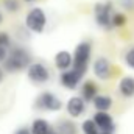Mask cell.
<instances>
[{"instance_id": "obj_1", "label": "cell", "mask_w": 134, "mask_h": 134, "mask_svg": "<svg viewBox=\"0 0 134 134\" xmlns=\"http://www.w3.org/2000/svg\"><path fill=\"white\" fill-rule=\"evenodd\" d=\"M30 64H31L30 52L24 47H13L8 52V58L5 59L3 67H5L6 72L16 73V72H20V70L27 69Z\"/></svg>"}, {"instance_id": "obj_2", "label": "cell", "mask_w": 134, "mask_h": 134, "mask_svg": "<svg viewBox=\"0 0 134 134\" xmlns=\"http://www.w3.org/2000/svg\"><path fill=\"white\" fill-rule=\"evenodd\" d=\"M91 55H92V45L91 42H80L75 47L73 52V69L78 70L80 73L86 75L87 69H89V61H91Z\"/></svg>"}, {"instance_id": "obj_3", "label": "cell", "mask_w": 134, "mask_h": 134, "mask_svg": "<svg viewBox=\"0 0 134 134\" xmlns=\"http://www.w3.org/2000/svg\"><path fill=\"white\" fill-rule=\"evenodd\" d=\"M25 25L30 31L33 33H42L45 30V25H47V16L44 13L42 8L39 6H34L28 11L27 17H25Z\"/></svg>"}, {"instance_id": "obj_4", "label": "cell", "mask_w": 134, "mask_h": 134, "mask_svg": "<svg viewBox=\"0 0 134 134\" xmlns=\"http://www.w3.org/2000/svg\"><path fill=\"white\" fill-rule=\"evenodd\" d=\"M112 3L106 2V3H97L94 6V16H95V22L97 25H100L104 30H111L112 27Z\"/></svg>"}, {"instance_id": "obj_5", "label": "cell", "mask_w": 134, "mask_h": 134, "mask_svg": "<svg viewBox=\"0 0 134 134\" xmlns=\"http://www.w3.org/2000/svg\"><path fill=\"white\" fill-rule=\"evenodd\" d=\"M34 106L41 111H48V112H56L63 108V101L59 100L53 92H42L34 101Z\"/></svg>"}, {"instance_id": "obj_6", "label": "cell", "mask_w": 134, "mask_h": 134, "mask_svg": "<svg viewBox=\"0 0 134 134\" xmlns=\"http://www.w3.org/2000/svg\"><path fill=\"white\" fill-rule=\"evenodd\" d=\"M27 76L33 84H45L50 80V72L42 63H31L27 67Z\"/></svg>"}, {"instance_id": "obj_7", "label": "cell", "mask_w": 134, "mask_h": 134, "mask_svg": "<svg viewBox=\"0 0 134 134\" xmlns=\"http://www.w3.org/2000/svg\"><path fill=\"white\" fill-rule=\"evenodd\" d=\"M83 76H84L83 73H80L78 70H75L73 67H70L67 70H63V73L59 75V83H61V86H64L69 91H75L80 86Z\"/></svg>"}, {"instance_id": "obj_8", "label": "cell", "mask_w": 134, "mask_h": 134, "mask_svg": "<svg viewBox=\"0 0 134 134\" xmlns=\"http://www.w3.org/2000/svg\"><path fill=\"white\" fill-rule=\"evenodd\" d=\"M92 69H94V73H95V76H97L98 80L106 81V80H109V76H111L112 66H111V63H109V59H108V58L100 56V58H97V59L94 61Z\"/></svg>"}, {"instance_id": "obj_9", "label": "cell", "mask_w": 134, "mask_h": 134, "mask_svg": "<svg viewBox=\"0 0 134 134\" xmlns=\"http://www.w3.org/2000/svg\"><path fill=\"white\" fill-rule=\"evenodd\" d=\"M94 122L97 123V126H98L100 131L114 133V130H115L114 120H112V117L108 114V111H97V112L94 114Z\"/></svg>"}, {"instance_id": "obj_10", "label": "cell", "mask_w": 134, "mask_h": 134, "mask_svg": "<svg viewBox=\"0 0 134 134\" xmlns=\"http://www.w3.org/2000/svg\"><path fill=\"white\" fill-rule=\"evenodd\" d=\"M66 109L70 117H73V119L80 117L86 111V101H84V98L81 95L80 97H70L66 103Z\"/></svg>"}, {"instance_id": "obj_11", "label": "cell", "mask_w": 134, "mask_h": 134, "mask_svg": "<svg viewBox=\"0 0 134 134\" xmlns=\"http://www.w3.org/2000/svg\"><path fill=\"white\" fill-rule=\"evenodd\" d=\"M72 64H73V56H72L70 52L61 50V52L56 53V56H55V66H56L58 70H67V69L72 67Z\"/></svg>"}, {"instance_id": "obj_12", "label": "cell", "mask_w": 134, "mask_h": 134, "mask_svg": "<svg viewBox=\"0 0 134 134\" xmlns=\"http://www.w3.org/2000/svg\"><path fill=\"white\" fill-rule=\"evenodd\" d=\"M119 92L125 98L134 97V76H123L119 83Z\"/></svg>"}, {"instance_id": "obj_13", "label": "cell", "mask_w": 134, "mask_h": 134, "mask_svg": "<svg viewBox=\"0 0 134 134\" xmlns=\"http://www.w3.org/2000/svg\"><path fill=\"white\" fill-rule=\"evenodd\" d=\"M95 95H98V87L94 81L87 80L83 86H81V97L84 98V101H92L95 98Z\"/></svg>"}, {"instance_id": "obj_14", "label": "cell", "mask_w": 134, "mask_h": 134, "mask_svg": "<svg viewBox=\"0 0 134 134\" xmlns=\"http://www.w3.org/2000/svg\"><path fill=\"white\" fill-rule=\"evenodd\" d=\"M30 130H31L33 134H48L53 128H52V125H50L47 120H44V119H36V120L31 122Z\"/></svg>"}, {"instance_id": "obj_15", "label": "cell", "mask_w": 134, "mask_h": 134, "mask_svg": "<svg viewBox=\"0 0 134 134\" xmlns=\"http://www.w3.org/2000/svg\"><path fill=\"white\" fill-rule=\"evenodd\" d=\"M94 103V108L97 109V111H109L111 108H112V98L109 97V95H95V98L92 100Z\"/></svg>"}, {"instance_id": "obj_16", "label": "cell", "mask_w": 134, "mask_h": 134, "mask_svg": "<svg viewBox=\"0 0 134 134\" xmlns=\"http://www.w3.org/2000/svg\"><path fill=\"white\" fill-rule=\"evenodd\" d=\"M56 131L59 134H78V128L70 120H59L56 125Z\"/></svg>"}, {"instance_id": "obj_17", "label": "cell", "mask_w": 134, "mask_h": 134, "mask_svg": "<svg viewBox=\"0 0 134 134\" xmlns=\"http://www.w3.org/2000/svg\"><path fill=\"white\" fill-rule=\"evenodd\" d=\"M81 130H83V134H98L100 133V130H98L97 123L94 122V119L84 120L83 125H81Z\"/></svg>"}, {"instance_id": "obj_18", "label": "cell", "mask_w": 134, "mask_h": 134, "mask_svg": "<svg viewBox=\"0 0 134 134\" xmlns=\"http://www.w3.org/2000/svg\"><path fill=\"white\" fill-rule=\"evenodd\" d=\"M3 8L9 13H16L20 9V2L19 0H3Z\"/></svg>"}, {"instance_id": "obj_19", "label": "cell", "mask_w": 134, "mask_h": 134, "mask_svg": "<svg viewBox=\"0 0 134 134\" xmlns=\"http://www.w3.org/2000/svg\"><path fill=\"white\" fill-rule=\"evenodd\" d=\"M126 24V16L122 13H114L112 14V27H123Z\"/></svg>"}, {"instance_id": "obj_20", "label": "cell", "mask_w": 134, "mask_h": 134, "mask_svg": "<svg viewBox=\"0 0 134 134\" xmlns=\"http://www.w3.org/2000/svg\"><path fill=\"white\" fill-rule=\"evenodd\" d=\"M125 63L130 69L134 70V47H131L126 53H125Z\"/></svg>"}, {"instance_id": "obj_21", "label": "cell", "mask_w": 134, "mask_h": 134, "mask_svg": "<svg viewBox=\"0 0 134 134\" xmlns=\"http://www.w3.org/2000/svg\"><path fill=\"white\" fill-rule=\"evenodd\" d=\"M0 47H11V37L5 31H0Z\"/></svg>"}, {"instance_id": "obj_22", "label": "cell", "mask_w": 134, "mask_h": 134, "mask_svg": "<svg viewBox=\"0 0 134 134\" xmlns=\"http://www.w3.org/2000/svg\"><path fill=\"white\" fill-rule=\"evenodd\" d=\"M6 58H8V48L6 47H0V64L5 63Z\"/></svg>"}, {"instance_id": "obj_23", "label": "cell", "mask_w": 134, "mask_h": 134, "mask_svg": "<svg viewBox=\"0 0 134 134\" xmlns=\"http://www.w3.org/2000/svg\"><path fill=\"white\" fill-rule=\"evenodd\" d=\"M14 134H33V133H31V130H30V128H25V126H22V128H19V130H17Z\"/></svg>"}, {"instance_id": "obj_24", "label": "cell", "mask_w": 134, "mask_h": 134, "mask_svg": "<svg viewBox=\"0 0 134 134\" xmlns=\"http://www.w3.org/2000/svg\"><path fill=\"white\" fill-rule=\"evenodd\" d=\"M122 3H125V5H122V6H125V8H131L133 9L134 8V0H122Z\"/></svg>"}, {"instance_id": "obj_25", "label": "cell", "mask_w": 134, "mask_h": 134, "mask_svg": "<svg viewBox=\"0 0 134 134\" xmlns=\"http://www.w3.org/2000/svg\"><path fill=\"white\" fill-rule=\"evenodd\" d=\"M3 78H5V73H3V70L0 69V84H2V81H3Z\"/></svg>"}, {"instance_id": "obj_26", "label": "cell", "mask_w": 134, "mask_h": 134, "mask_svg": "<svg viewBox=\"0 0 134 134\" xmlns=\"http://www.w3.org/2000/svg\"><path fill=\"white\" fill-rule=\"evenodd\" d=\"M48 134H59V133H58L56 130H52V131H50V133H48Z\"/></svg>"}, {"instance_id": "obj_27", "label": "cell", "mask_w": 134, "mask_h": 134, "mask_svg": "<svg viewBox=\"0 0 134 134\" xmlns=\"http://www.w3.org/2000/svg\"><path fill=\"white\" fill-rule=\"evenodd\" d=\"M24 2H25V3H34L36 0H24Z\"/></svg>"}, {"instance_id": "obj_28", "label": "cell", "mask_w": 134, "mask_h": 134, "mask_svg": "<svg viewBox=\"0 0 134 134\" xmlns=\"http://www.w3.org/2000/svg\"><path fill=\"white\" fill-rule=\"evenodd\" d=\"M98 134H112V133H106V131H100Z\"/></svg>"}, {"instance_id": "obj_29", "label": "cell", "mask_w": 134, "mask_h": 134, "mask_svg": "<svg viewBox=\"0 0 134 134\" xmlns=\"http://www.w3.org/2000/svg\"><path fill=\"white\" fill-rule=\"evenodd\" d=\"M3 22V16H2V13H0V24Z\"/></svg>"}]
</instances>
